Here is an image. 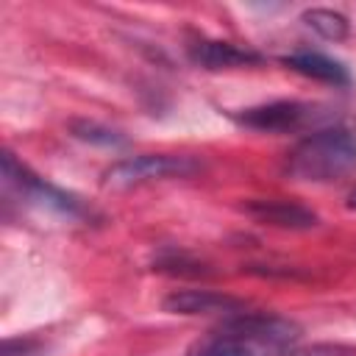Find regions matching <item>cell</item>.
<instances>
[{"instance_id":"obj_1","label":"cell","mask_w":356,"mask_h":356,"mask_svg":"<svg viewBox=\"0 0 356 356\" xmlns=\"http://www.w3.org/2000/svg\"><path fill=\"white\" fill-rule=\"evenodd\" d=\"M300 339V325L270 312H242L220 320L206 337L195 339L184 356H284Z\"/></svg>"},{"instance_id":"obj_2","label":"cell","mask_w":356,"mask_h":356,"mask_svg":"<svg viewBox=\"0 0 356 356\" xmlns=\"http://www.w3.org/2000/svg\"><path fill=\"white\" fill-rule=\"evenodd\" d=\"M284 170L295 181H339L356 170V134L345 125L317 128L289 150Z\"/></svg>"},{"instance_id":"obj_3","label":"cell","mask_w":356,"mask_h":356,"mask_svg":"<svg viewBox=\"0 0 356 356\" xmlns=\"http://www.w3.org/2000/svg\"><path fill=\"white\" fill-rule=\"evenodd\" d=\"M3 184H6V192H14L19 200H25L33 209L58 214V217L72 220V222L100 220V214L83 197H78V195H72V192L44 181L42 175H36L28 164H22L8 150L3 153Z\"/></svg>"},{"instance_id":"obj_4","label":"cell","mask_w":356,"mask_h":356,"mask_svg":"<svg viewBox=\"0 0 356 356\" xmlns=\"http://www.w3.org/2000/svg\"><path fill=\"white\" fill-rule=\"evenodd\" d=\"M231 120L242 128L261 131V134H298V131H317L325 128L331 111L317 103L303 100H270L261 106L231 111Z\"/></svg>"},{"instance_id":"obj_5","label":"cell","mask_w":356,"mask_h":356,"mask_svg":"<svg viewBox=\"0 0 356 356\" xmlns=\"http://www.w3.org/2000/svg\"><path fill=\"white\" fill-rule=\"evenodd\" d=\"M200 170H203V164L192 156L142 153V156H131V159H122V161L111 164L103 172V186L128 189V186H139V184L161 181V178H189Z\"/></svg>"},{"instance_id":"obj_6","label":"cell","mask_w":356,"mask_h":356,"mask_svg":"<svg viewBox=\"0 0 356 356\" xmlns=\"http://www.w3.org/2000/svg\"><path fill=\"white\" fill-rule=\"evenodd\" d=\"M161 309L170 314H186V317H236L242 312H250V303L225 292L214 289H172L164 300Z\"/></svg>"},{"instance_id":"obj_7","label":"cell","mask_w":356,"mask_h":356,"mask_svg":"<svg viewBox=\"0 0 356 356\" xmlns=\"http://www.w3.org/2000/svg\"><path fill=\"white\" fill-rule=\"evenodd\" d=\"M186 56L195 67H203L209 72H220V70H239V67H256L264 61V56L253 47H239L234 42H222V39H209V36H197L186 44Z\"/></svg>"},{"instance_id":"obj_8","label":"cell","mask_w":356,"mask_h":356,"mask_svg":"<svg viewBox=\"0 0 356 356\" xmlns=\"http://www.w3.org/2000/svg\"><path fill=\"white\" fill-rule=\"evenodd\" d=\"M242 209L253 220H259L264 225H275V228L312 231L320 225L317 211H312L309 206H303L298 200H286V197H250Z\"/></svg>"},{"instance_id":"obj_9","label":"cell","mask_w":356,"mask_h":356,"mask_svg":"<svg viewBox=\"0 0 356 356\" xmlns=\"http://www.w3.org/2000/svg\"><path fill=\"white\" fill-rule=\"evenodd\" d=\"M281 64L303 78H312V81H320V83H331V86H350L353 83V75L350 70L320 53V50H298V53H289V56H281Z\"/></svg>"},{"instance_id":"obj_10","label":"cell","mask_w":356,"mask_h":356,"mask_svg":"<svg viewBox=\"0 0 356 356\" xmlns=\"http://www.w3.org/2000/svg\"><path fill=\"white\" fill-rule=\"evenodd\" d=\"M300 19L306 22V28H312L317 36H323L328 42H342L350 31L348 17L334 8H309V11H303Z\"/></svg>"},{"instance_id":"obj_11","label":"cell","mask_w":356,"mask_h":356,"mask_svg":"<svg viewBox=\"0 0 356 356\" xmlns=\"http://www.w3.org/2000/svg\"><path fill=\"white\" fill-rule=\"evenodd\" d=\"M153 270L159 273H167V275H189V278H200V275H209V267L203 261H197L195 256L184 253V250H175V248H167L156 256L153 261Z\"/></svg>"},{"instance_id":"obj_12","label":"cell","mask_w":356,"mask_h":356,"mask_svg":"<svg viewBox=\"0 0 356 356\" xmlns=\"http://www.w3.org/2000/svg\"><path fill=\"white\" fill-rule=\"evenodd\" d=\"M70 131L75 139L81 142H89V145H100V147H111V150H120L128 145V139L114 131V128H106L100 122H92V120H72L70 122Z\"/></svg>"},{"instance_id":"obj_13","label":"cell","mask_w":356,"mask_h":356,"mask_svg":"<svg viewBox=\"0 0 356 356\" xmlns=\"http://www.w3.org/2000/svg\"><path fill=\"white\" fill-rule=\"evenodd\" d=\"M44 342L36 337H8L3 342V356H39Z\"/></svg>"},{"instance_id":"obj_14","label":"cell","mask_w":356,"mask_h":356,"mask_svg":"<svg viewBox=\"0 0 356 356\" xmlns=\"http://www.w3.org/2000/svg\"><path fill=\"white\" fill-rule=\"evenodd\" d=\"M284 356H353V350L342 345H314V348H292Z\"/></svg>"},{"instance_id":"obj_15","label":"cell","mask_w":356,"mask_h":356,"mask_svg":"<svg viewBox=\"0 0 356 356\" xmlns=\"http://www.w3.org/2000/svg\"><path fill=\"white\" fill-rule=\"evenodd\" d=\"M348 209H356V186L348 192Z\"/></svg>"}]
</instances>
